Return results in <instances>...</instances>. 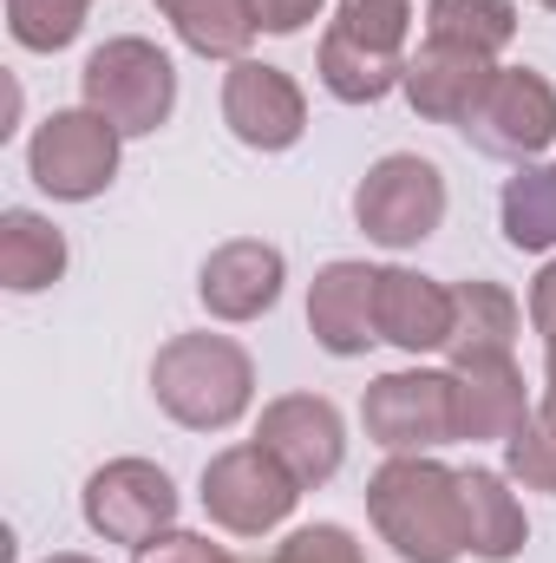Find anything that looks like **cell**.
I'll return each instance as SVG.
<instances>
[{"instance_id":"obj_14","label":"cell","mask_w":556,"mask_h":563,"mask_svg":"<svg viewBox=\"0 0 556 563\" xmlns=\"http://www.w3.org/2000/svg\"><path fill=\"white\" fill-rule=\"evenodd\" d=\"M374 308H380V341H393L400 354H438L458 321V295L419 269H380Z\"/></svg>"},{"instance_id":"obj_1","label":"cell","mask_w":556,"mask_h":563,"mask_svg":"<svg viewBox=\"0 0 556 563\" xmlns=\"http://www.w3.org/2000/svg\"><path fill=\"white\" fill-rule=\"evenodd\" d=\"M367 518L407 563H458L471 551L458 472L425 452H393L367 478Z\"/></svg>"},{"instance_id":"obj_26","label":"cell","mask_w":556,"mask_h":563,"mask_svg":"<svg viewBox=\"0 0 556 563\" xmlns=\"http://www.w3.org/2000/svg\"><path fill=\"white\" fill-rule=\"evenodd\" d=\"M504 472L524 492H556V420L544 407H531V420L504 439Z\"/></svg>"},{"instance_id":"obj_20","label":"cell","mask_w":556,"mask_h":563,"mask_svg":"<svg viewBox=\"0 0 556 563\" xmlns=\"http://www.w3.org/2000/svg\"><path fill=\"white\" fill-rule=\"evenodd\" d=\"M314 73H321V86H327L341 106H380L387 92L407 86V59L367 53V46H354L341 26H327V40H321V53H314Z\"/></svg>"},{"instance_id":"obj_27","label":"cell","mask_w":556,"mask_h":563,"mask_svg":"<svg viewBox=\"0 0 556 563\" xmlns=\"http://www.w3.org/2000/svg\"><path fill=\"white\" fill-rule=\"evenodd\" d=\"M269 563H367V558H360L347 525H301V531H288V544H276Z\"/></svg>"},{"instance_id":"obj_24","label":"cell","mask_w":556,"mask_h":563,"mask_svg":"<svg viewBox=\"0 0 556 563\" xmlns=\"http://www.w3.org/2000/svg\"><path fill=\"white\" fill-rule=\"evenodd\" d=\"M92 0H7V33L26 53H59L86 33Z\"/></svg>"},{"instance_id":"obj_2","label":"cell","mask_w":556,"mask_h":563,"mask_svg":"<svg viewBox=\"0 0 556 563\" xmlns=\"http://www.w3.org/2000/svg\"><path fill=\"white\" fill-rule=\"evenodd\" d=\"M151 400L190 432H230L256 400V361L230 334H170L151 361Z\"/></svg>"},{"instance_id":"obj_17","label":"cell","mask_w":556,"mask_h":563,"mask_svg":"<svg viewBox=\"0 0 556 563\" xmlns=\"http://www.w3.org/2000/svg\"><path fill=\"white\" fill-rule=\"evenodd\" d=\"M458 492H465V538H471V558L478 563H511L531 544V518H524V505H518L504 472L465 465Z\"/></svg>"},{"instance_id":"obj_21","label":"cell","mask_w":556,"mask_h":563,"mask_svg":"<svg viewBox=\"0 0 556 563\" xmlns=\"http://www.w3.org/2000/svg\"><path fill=\"white\" fill-rule=\"evenodd\" d=\"M425 40L498 59L518 40V0H425Z\"/></svg>"},{"instance_id":"obj_22","label":"cell","mask_w":556,"mask_h":563,"mask_svg":"<svg viewBox=\"0 0 556 563\" xmlns=\"http://www.w3.org/2000/svg\"><path fill=\"white\" fill-rule=\"evenodd\" d=\"M157 13L177 26V40H184L190 53L230 59V66H236V59L249 53V40L263 33L249 0H157Z\"/></svg>"},{"instance_id":"obj_31","label":"cell","mask_w":556,"mask_h":563,"mask_svg":"<svg viewBox=\"0 0 556 563\" xmlns=\"http://www.w3.org/2000/svg\"><path fill=\"white\" fill-rule=\"evenodd\" d=\"M537 407L556 420V341H551V354H544V400H537Z\"/></svg>"},{"instance_id":"obj_7","label":"cell","mask_w":556,"mask_h":563,"mask_svg":"<svg viewBox=\"0 0 556 563\" xmlns=\"http://www.w3.org/2000/svg\"><path fill=\"white\" fill-rule=\"evenodd\" d=\"M360 420H367V439L387 445V452H432V445H452V439H458L452 367H445V374H432V367L380 374V380L360 394Z\"/></svg>"},{"instance_id":"obj_33","label":"cell","mask_w":556,"mask_h":563,"mask_svg":"<svg viewBox=\"0 0 556 563\" xmlns=\"http://www.w3.org/2000/svg\"><path fill=\"white\" fill-rule=\"evenodd\" d=\"M544 7H551V13H556V0H544Z\"/></svg>"},{"instance_id":"obj_23","label":"cell","mask_w":556,"mask_h":563,"mask_svg":"<svg viewBox=\"0 0 556 563\" xmlns=\"http://www.w3.org/2000/svg\"><path fill=\"white\" fill-rule=\"evenodd\" d=\"M498 223H504V243L524 250V256L556 250V157L524 164V170L504 184V197H498Z\"/></svg>"},{"instance_id":"obj_32","label":"cell","mask_w":556,"mask_h":563,"mask_svg":"<svg viewBox=\"0 0 556 563\" xmlns=\"http://www.w3.org/2000/svg\"><path fill=\"white\" fill-rule=\"evenodd\" d=\"M40 563H99V558H86V551H53V558H40Z\"/></svg>"},{"instance_id":"obj_28","label":"cell","mask_w":556,"mask_h":563,"mask_svg":"<svg viewBox=\"0 0 556 563\" xmlns=\"http://www.w3.org/2000/svg\"><path fill=\"white\" fill-rule=\"evenodd\" d=\"M132 563H236L223 544H210V538H197V531H164V538H151L144 551H132Z\"/></svg>"},{"instance_id":"obj_3","label":"cell","mask_w":556,"mask_h":563,"mask_svg":"<svg viewBox=\"0 0 556 563\" xmlns=\"http://www.w3.org/2000/svg\"><path fill=\"white\" fill-rule=\"evenodd\" d=\"M79 92L99 119H112L125 139H151L157 125H170L177 112V66L164 46H151L138 33H119L105 46L86 53V73H79Z\"/></svg>"},{"instance_id":"obj_18","label":"cell","mask_w":556,"mask_h":563,"mask_svg":"<svg viewBox=\"0 0 556 563\" xmlns=\"http://www.w3.org/2000/svg\"><path fill=\"white\" fill-rule=\"evenodd\" d=\"M452 295H458V321H452V341H445L452 367L458 361H498V354L518 347L524 308H518L511 288H498V282H458Z\"/></svg>"},{"instance_id":"obj_30","label":"cell","mask_w":556,"mask_h":563,"mask_svg":"<svg viewBox=\"0 0 556 563\" xmlns=\"http://www.w3.org/2000/svg\"><path fill=\"white\" fill-rule=\"evenodd\" d=\"M531 328L544 334V347L556 341V263H544V276L531 282Z\"/></svg>"},{"instance_id":"obj_6","label":"cell","mask_w":556,"mask_h":563,"mask_svg":"<svg viewBox=\"0 0 556 563\" xmlns=\"http://www.w3.org/2000/svg\"><path fill=\"white\" fill-rule=\"evenodd\" d=\"M197 498H203L210 525H223L230 538H269L276 525H288L301 485L288 478V465L269 445L249 439V445H230V452H216L203 465V492Z\"/></svg>"},{"instance_id":"obj_8","label":"cell","mask_w":556,"mask_h":563,"mask_svg":"<svg viewBox=\"0 0 556 563\" xmlns=\"http://www.w3.org/2000/svg\"><path fill=\"white\" fill-rule=\"evenodd\" d=\"M485 157H518L531 164L537 151L556 144V86L537 66H498L485 99L471 106V119L458 125Z\"/></svg>"},{"instance_id":"obj_10","label":"cell","mask_w":556,"mask_h":563,"mask_svg":"<svg viewBox=\"0 0 556 563\" xmlns=\"http://www.w3.org/2000/svg\"><path fill=\"white\" fill-rule=\"evenodd\" d=\"M256 445H269L281 465H288V478L301 492H314V485H327L341 472L347 426H341V407L327 394H281V400L263 407V420H256Z\"/></svg>"},{"instance_id":"obj_9","label":"cell","mask_w":556,"mask_h":563,"mask_svg":"<svg viewBox=\"0 0 556 563\" xmlns=\"http://www.w3.org/2000/svg\"><path fill=\"white\" fill-rule=\"evenodd\" d=\"M86 525L105 538V544H132L144 551L151 538L177 531V485L164 465L151 459H112L86 478Z\"/></svg>"},{"instance_id":"obj_29","label":"cell","mask_w":556,"mask_h":563,"mask_svg":"<svg viewBox=\"0 0 556 563\" xmlns=\"http://www.w3.org/2000/svg\"><path fill=\"white\" fill-rule=\"evenodd\" d=\"M249 7H256V26L263 33H301L321 13V0H249Z\"/></svg>"},{"instance_id":"obj_11","label":"cell","mask_w":556,"mask_h":563,"mask_svg":"<svg viewBox=\"0 0 556 563\" xmlns=\"http://www.w3.org/2000/svg\"><path fill=\"white\" fill-rule=\"evenodd\" d=\"M223 125L249 151H288L308 132V99H301V86L281 66L236 59L230 79H223Z\"/></svg>"},{"instance_id":"obj_4","label":"cell","mask_w":556,"mask_h":563,"mask_svg":"<svg viewBox=\"0 0 556 563\" xmlns=\"http://www.w3.org/2000/svg\"><path fill=\"white\" fill-rule=\"evenodd\" d=\"M354 223L380 250H413L445 223V170L419 151H387L354 184Z\"/></svg>"},{"instance_id":"obj_13","label":"cell","mask_w":556,"mask_h":563,"mask_svg":"<svg viewBox=\"0 0 556 563\" xmlns=\"http://www.w3.org/2000/svg\"><path fill=\"white\" fill-rule=\"evenodd\" d=\"M380 269H367V263H354V256H341V263H327L314 288H308V328H314V341L334 354V361H354V354H367L374 341H380Z\"/></svg>"},{"instance_id":"obj_12","label":"cell","mask_w":556,"mask_h":563,"mask_svg":"<svg viewBox=\"0 0 556 563\" xmlns=\"http://www.w3.org/2000/svg\"><path fill=\"white\" fill-rule=\"evenodd\" d=\"M281 282H288V263H281L276 243L263 236H236V243H216L197 269V301L216 314V321H256L281 301Z\"/></svg>"},{"instance_id":"obj_16","label":"cell","mask_w":556,"mask_h":563,"mask_svg":"<svg viewBox=\"0 0 556 563\" xmlns=\"http://www.w3.org/2000/svg\"><path fill=\"white\" fill-rule=\"evenodd\" d=\"M452 394H458V439H511L531 420L524 400V374L511 354L498 361H458L452 367Z\"/></svg>"},{"instance_id":"obj_19","label":"cell","mask_w":556,"mask_h":563,"mask_svg":"<svg viewBox=\"0 0 556 563\" xmlns=\"http://www.w3.org/2000/svg\"><path fill=\"white\" fill-rule=\"evenodd\" d=\"M66 276V236L40 210H7L0 217V282L13 295H40Z\"/></svg>"},{"instance_id":"obj_15","label":"cell","mask_w":556,"mask_h":563,"mask_svg":"<svg viewBox=\"0 0 556 563\" xmlns=\"http://www.w3.org/2000/svg\"><path fill=\"white\" fill-rule=\"evenodd\" d=\"M491 59H478V53H452V46H419L413 59H407V106H413L419 119H432V125H465L471 119V106L485 99V86H491Z\"/></svg>"},{"instance_id":"obj_5","label":"cell","mask_w":556,"mask_h":563,"mask_svg":"<svg viewBox=\"0 0 556 563\" xmlns=\"http://www.w3.org/2000/svg\"><path fill=\"white\" fill-rule=\"evenodd\" d=\"M119 144H125V132L112 119H99L92 106H73V112H53L33 132L26 170L53 203H92L119 177Z\"/></svg>"},{"instance_id":"obj_25","label":"cell","mask_w":556,"mask_h":563,"mask_svg":"<svg viewBox=\"0 0 556 563\" xmlns=\"http://www.w3.org/2000/svg\"><path fill=\"white\" fill-rule=\"evenodd\" d=\"M334 26L367 46V53H387V59H407V33H413V7L407 0H341L334 7Z\"/></svg>"}]
</instances>
